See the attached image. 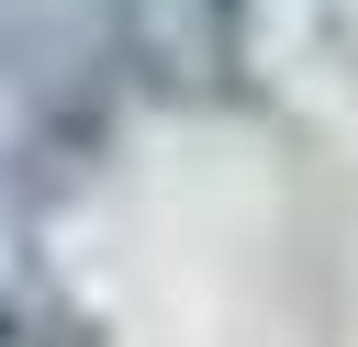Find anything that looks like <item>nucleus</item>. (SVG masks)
Wrapping results in <instances>:
<instances>
[{
  "mask_svg": "<svg viewBox=\"0 0 358 347\" xmlns=\"http://www.w3.org/2000/svg\"><path fill=\"white\" fill-rule=\"evenodd\" d=\"M112 45L168 101H235L246 90V0H123Z\"/></svg>",
  "mask_w": 358,
  "mask_h": 347,
  "instance_id": "1",
  "label": "nucleus"
},
{
  "mask_svg": "<svg viewBox=\"0 0 358 347\" xmlns=\"http://www.w3.org/2000/svg\"><path fill=\"white\" fill-rule=\"evenodd\" d=\"M0 67L34 78V134L45 146H78L90 134V101H101V22L90 0H0Z\"/></svg>",
  "mask_w": 358,
  "mask_h": 347,
  "instance_id": "2",
  "label": "nucleus"
},
{
  "mask_svg": "<svg viewBox=\"0 0 358 347\" xmlns=\"http://www.w3.org/2000/svg\"><path fill=\"white\" fill-rule=\"evenodd\" d=\"M0 347H101V325L56 291H0Z\"/></svg>",
  "mask_w": 358,
  "mask_h": 347,
  "instance_id": "3",
  "label": "nucleus"
}]
</instances>
